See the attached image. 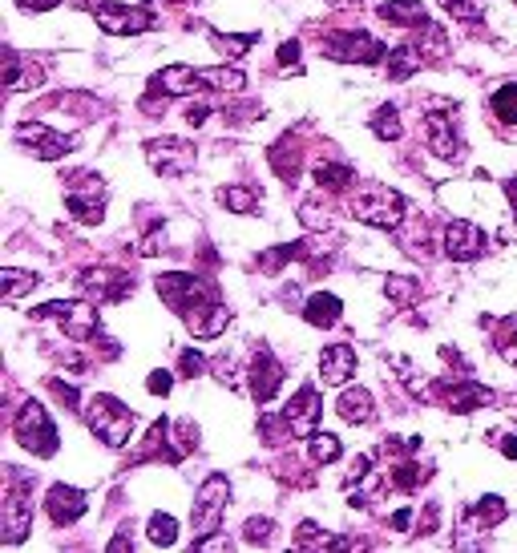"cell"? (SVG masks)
Instances as JSON below:
<instances>
[{
	"label": "cell",
	"instance_id": "obj_1",
	"mask_svg": "<svg viewBox=\"0 0 517 553\" xmlns=\"http://www.w3.org/2000/svg\"><path fill=\"white\" fill-rule=\"evenodd\" d=\"M154 287H158L162 303L174 315H182V323L194 331L198 340H215V336H223V331H227L231 311L219 299V287L211 279L186 275V271H170V275H158Z\"/></svg>",
	"mask_w": 517,
	"mask_h": 553
},
{
	"label": "cell",
	"instance_id": "obj_2",
	"mask_svg": "<svg viewBox=\"0 0 517 553\" xmlns=\"http://www.w3.org/2000/svg\"><path fill=\"white\" fill-rule=\"evenodd\" d=\"M81 412H85L89 432L101 440V445H110V449H126L130 436H134V428H138L134 412H130L118 396H106V392L89 396V400L81 404Z\"/></svg>",
	"mask_w": 517,
	"mask_h": 553
},
{
	"label": "cell",
	"instance_id": "obj_3",
	"mask_svg": "<svg viewBox=\"0 0 517 553\" xmlns=\"http://www.w3.org/2000/svg\"><path fill=\"white\" fill-rule=\"evenodd\" d=\"M352 214L360 218V223L376 227V231H396L404 223V198L380 182H364L356 194H352Z\"/></svg>",
	"mask_w": 517,
	"mask_h": 553
},
{
	"label": "cell",
	"instance_id": "obj_4",
	"mask_svg": "<svg viewBox=\"0 0 517 553\" xmlns=\"http://www.w3.org/2000/svg\"><path fill=\"white\" fill-rule=\"evenodd\" d=\"M227 501H231V481L223 473H211L198 485V497H194V509H190L194 545H202L211 533H219V525L227 517Z\"/></svg>",
	"mask_w": 517,
	"mask_h": 553
},
{
	"label": "cell",
	"instance_id": "obj_5",
	"mask_svg": "<svg viewBox=\"0 0 517 553\" xmlns=\"http://www.w3.org/2000/svg\"><path fill=\"white\" fill-rule=\"evenodd\" d=\"M33 477H25L21 469H5V513H0V529H5V541L17 545L25 541V533L33 529Z\"/></svg>",
	"mask_w": 517,
	"mask_h": 553
},
{
	"label": "cell",
	"instance_id": "obj_6",
	"mask_svg": "<svg viewBox=\"0 0 517 553\" xmlns=\"http://www.w3.org/2000/svg\"><path fill=\"white\" fill-rule=\"evenodd\" d=\"M13 432L33 457H53L57 453V428H53L45 404H37V400L21 404V412L13 420Z\"/></svg>",
	"mask_w": 517,
	"mask_h": 553
},
{
	"label": "cell",
	"instance_id": "obj_7",
	"mask_svg": "<svg viewBox=\"0 0 517 553\" xmlns=\"http://www.w3.org/2000/svg\"><path fill=\"white\" fill-rule=\"evenodd\" d=\"M33 315H37V319H53V323H61V331H65L69 340H77V344L93 340V336H97V327H101L97 307H93V303H73V299H53V303L37 307Z\"/></svg>",
	"mask_w": 517,
	"mask_h": 553
},
{
	"label": "cell",
	"instance_id": "obj_8",
	"mask_svg": "<svg viewBox=\"0 0 517 553\" xmlns=\"http://www.w3.org/2000/svg\"><path fill=\"white\" fill-rule=\"evenodd\" d=\"M65 206L77 223H101V214H106V182L97 174H73L69 186H65Z\"/></svg>",
	"mask_w": 517,
	"mask_h": 553
},
{
	"label": "cell",
	"instance_id": "obj_9",
	"mask_svg": "<svg viewBox=\"0 0 517 553\" xmlns=\"http://www.w3.org/2000/svg\"><path fill=\"white\" fill-rule=\"evenodd\" d=\"M93 21L114 33V37H134V33H150L158 25V17L150 9H130V5H114V0H101L93 9Z\"/></svg>",
	"mask_w": 517,
	"mask_h": 553
},
{
	"label": "cell",
	"instance_id": "obj_10",
	"mask_svg": "<svg viewBox=\"0 0 517 553\" xmlns=\"http://www.w3.org/2000/svg\"><path fill=\"white\" fill-rule=\"evenodd\" d=\"M146 162H150L162 178H182V174L194 170L198 154H194V146L182 142V138H154V142H146Z\"/></svg>",
	"mask_w": 517,
	"mask_h": 553
},
{
	"label": "cell",
	"instance_id": "obj_11",
	"mask_svg": "<svg viewBox=\"0 0 517 553\" xmlns=\"http://www.w3.org/2000/svg\"><path fill=\"white\" fill-rule=\"evenodd\" d=\"M77 287L93 299V303H118L134 291V275L118 271V267H93L85 275H77Z\"/></svg>",
	"mask_w": 517,
	"mask_h": 553
},
{
	"label": "cell",
	"instance_id": "obj_12",
	"mask_svg": "<svg viewBox=\"0 0 517 553\" xmlns=\"http://www.w3.org/2000/svg\"><path fill=\"white\" fill-rule=\"evenodd\" d=\"M324 57L332 61H356V65H376L384 57V45L368 33H328L324 37Z\"/></svg>",
	"mask_w": 517,
	"mask_h": 553
},
{
	"label": "cell",
	"instance_id": "obj_13",
	"mask_svg": "<svg viewBox=\"0 0 517 553\" xmlns=\"http://www.w3.org/2000/svg\"><path fill=\"white\" fill-rule=\"evenodd\" d=\"M320 412H324V404H320V392L307 384V388H299L295 392V400L283 408V420H287V432L291 436H299V440H312L316 432H320Z\"/></svg>",
	"mask_w": 517,
	"mask_h": 553
},
{
	"label": "cell",
	"instance_id": "obj_14",
	"mask_svg": "<svg viewBox=\"0 0 517 553\" xmlns=\"http://www.w3.org/2000/svg\"><path fill=\"white\" fill-rule=\"evenodd\" d=\"M17 142H25L29 154L41 158V162H57V158H65L73 150V138L69 134H53L45 122H21L17 126Z\"/></svg>",
	"mask_w": 517,
	"mask_h": 553
},
{
	"label": "cell",
	"instance_id": "obj_15",
	"mask_svg": "<svg viewBox=\"0 0 517 553\" xmlns=\"http://www.w3.org/2000/svg\"><path fill=\"white\" fill-rule=\"evenodd\" d=\"M445 255L457 259V263H473L485 255V231L477 223H465V218H457V223L445 227Z\"/></svg>",
	"mask_w": 517,
	"mask_h": 553
},
{
	"label": "cell",
	"instance_id": "obj_16",
	"mask_svg": "<svg viewBox=\"0 0 517 553\" xmlns=\"http://www.w3.org/2000/svg\"><path fill=\"white\" fill-rule=\"evenodd\" d=\"M247 376H251V392H255V400L267 404V400H275V392H279V384H283V364L275 360V352H271L267 344H259V352H255Z\"/></svg>",
	"mask_w": 517,
	"mask_h": 553
},
{
	"label": "cell",
	"instance_id": "obj_17",
	"mask_svg": "<svg viewBox=\"0 0 517 553\" xmlns=\"http://www.w3.org/2000/svg\"><path fill=\"white\" fill-rule=\"evenodd\" d=\"M425 138H429V146H433L437 158H461V150H465L449 109H433V114L425 118Z\"/></svg>",
	"mask_w": 517,
	"mask_h": 553
},
{
	"label": "cell",
	"instance_id": "obj_18",
	"mask_svg": "<svg viewBox=\"0 0 517 553\" xmlns=\"http://www.w3.org/2000/svg\"><path fill=\"white\" fill-rule=\"evenodd\" d=\"M150 89L162 93V97H186V93L206 89V81H202V69H194V65H166V69L150 81Z\"/></svg>",
	"mask_w": 517,
	"mask_h": 553
},
{
	"label": "cell",
	"instance_id": "obj_19",
	"mask_svg": "<svg viewBox=\"0 0 517 553\" xmlns=\"http://www.w3.org/2000/svg\"><path fill=\"white\" fill-rule=\"evenodd\" d=\"M45 509H49L53 525H73L77 517H85L89 501H85V493H81V489H73V485H53V489H49Z\"/></svg>",
	"mask_w": 517,
	"mask_h": 553
},
{
	"label": "cell",
	"instance_id": "obj_20",
	"mask_svg": "<svg viewBox=\"0 0 517 553\" xmlns=\"http://www.w3.org/2000/svg\"><path fill=\"white\" fill-rule=\"evenodd\" d=\"M182 453H186V449H174V445H170V420H154V428H150V436H146V445L134 453V461H138V465H142V461H166V465H178Z\"/></svg>",
	"mask_w": 517,
	"mask_h": 553
},
{
	"label": "cell",
	"instance_id": "obj_21",
	"mask_svg": "<svg viewBox=\"0 0 517 553\" xmlns=\"http://www.w3.org/2000/svg\"><path fill=\"white\" fill-rule=\"evenodd\" d=\"M505 501L501 497H481V501H473L469 509H465V517H461V529L457 533H485V529H493V525H501L505 521Z\"/></svg>",
	"mask_w": 517,
	"mask_h": 553
},
{
	"label": "cell",
	"instance_id": "obj_22",
	"mask_svg": "<svg viewBox=\"0 0 517 553\" xmlns=\"http://www.w3.org/2000/svg\"><path fill=\"white\" fill-rule=\"evenodd\" d=\"M352 372H356V348H348V344L324 348V356H320V380L324 384H348Z\"/></svg>",
	"mask_w": 517,
	"mask_h": 553
},
{
	"label": "cell",
	"instance_id": "obj_23",
	"mask_svg": "<svg viewBox=\"0 0 517 553\" xmlns=\"http://www.w3.org/2000/svg\"><path fill=\"white\" fill-rule=\"evenodd\" d=\"M380 21L400 29H429V13L421 0H388V5H380Z\"/></svg>",
	"mask_w": 517,
	"mask_h": 553
},
{
	"label": "cell",
	"instance_id": "obj_24",
	"mask_svg": "<svg viewBox=\"0 0 517 553\" xmlns=\"http://www.w3.org/2000/svg\"><path fill=\"white\" fill-rule=\"evenodd\" d=\"M340 315H344V307H340V299L328 295V291H316L312 299H307V307H303V319L312 323V327H336Z\"/></svg>",
	"mask_w": 517,
	"mask_h": 553
},
{
	"label": "cell",
	"instance_id": "obj_25",
	"mask_svg": "<svg viewBox=\"0 0 517 553\" xmlns=\"http://www.w3.org/2000/svg\"><path fill=\"white\" fill-rule=\"evenodd\" d=\"M336 412H340L348 424H368V420L376 416V408H372V392H368V388H348V392L340 396Z\"/></svg>",
	"mask_w": 517,
	"mask_h": 553
},
{
	"label": "cell",
	"instance_id": "obj_26",
	"mask_svg": "<svg viewBox=\"0 0 517 553\" xmlns=\"http://www.w3.org/2000/svg\"><path fill=\"white\" fill-rule=\"evenodd\" d=\"M425 57H421V45H396L388 49V77L392 81H408L412 73H421Z\"/></svg>",
	"mask_w": 517,
	"mask_h": 553
},
{
	"label": "cell",
	"instance_id": "obj_27",
	"mask_svg": "<svg viewBox=\"0 0 517 553\" xmlns=\"http://www.w3.org/2000/svg\"><path fill=\"white\" fill-rule=\"evenodd\" d=\"M489 400H493V392L481 388V384H473V380L453 384V388L445 392V404H449L453 412H473V408H481V404H489Z\"/></svg>",
	"mask_w": 517,
	"mask_h": 553
},
{
	"label": "cell",
	"instance_id": "obj_28",
	"mask_svg": "<svg viewBox=\"0 0 517 553\" xmlns=\"http://www.w3.org/2000/svg\"><path fill=\"white\" fill-rule=\"evenodd\" d=\"M316 182H320V190H348L352 182H356V174H352V166H344V162H320L316 166Z\"/></svg>",
	"mask_w": 517,
	"mask_h": 553
},
{
	"label": "cell",
	"instance_id": "obj_29",
	"mask_svg": "<svg viewBox=\"0 0 517 553\" xmlns=\"http://www.w3.org/2000/svg\"><path fill=\"white\" fill-rule=\"evenodd\" d=\"M384 295H388L396 307H412V303L421 299V283H417V279H408V275H388Z\"/></svg>",
	"mask_w": 517,
	"mask_h": 553
},
{
	"label": "cell",
	"instance_id": "obj_30",
	"mask_svg": "<svg viewBox=\"0 0 517 553\" xmlns=\"http://www.w3.org/2000/svg\"><path fill=\"white\" fill-rule=\"evenodd\" d=\"M295 545H299V549H348L344 537H328V533H320L312 521H303V525H299Z\"/></svg>",
	"mask_w": 517,
	"mask_h": 553
},
{
	"label": "cell",
	"instance_id": "obj_31",
	"mask_svg": "<svg viewBox=\"0 0 517 553\" xmlns=\"http://www.w3.org/2000/svg\"><path fill=\"white\" fill-rule=\"evenodd\" d=\"M219 202H223L227 210H235V214H255L259 194H255L251 186H223V190H219Z\"/></svg>",
	"mask_w": 517,
	"mask_h": 553
},
{
	"label": "cell",
	"instance_id": "obj_32",
	"mask_svg": "<svg viewBox=\"0 0 517 553\" xmlns=\"http://www.w3.org/2000/svg\"><path fill=\"white\" fill-rule=\"evenodd\" d=\"M372 134L380 138V142H396L400 134H404V126H400V114L392 105H380L376 114H372Z\"/></svg>",
	"mask_w": 517,
	"mask_h": 553
},
{
	"label": "cell",
	"instance_id": "obj_33",
	"mask_svg": "<svg viewBox=\"0 0 517 553\" xmlns=\"http://www.w3.org/2000/svg\"><path fill=\"white\" fill-rule=\"evenodd\" d=\"M29 85H41V69H25L21 53L9 49V89L21 93V89H29Z\"/></svg>",
	"mask_w": 517,
	"mask_h": 553
},
{
	"label": "cell",
	"instance_id": "obj_34",
	"mask_svg": "<svg viewBox=\"0 0 517 553\" xmlns=\"http://www.w3.org/2000/svg\"><path fill=\"white\" fill-rule=\"evenodd\" d=\"M340 457H344L340 436H332V432H316V436H312V461H316V465H332V461H340Z\"/></svg>",
	"mask_w": 517,
	"mask_h": 553
},
{
	"label": "cell",
	"instance_id": "obj_35",
	"mask_svg": "<svg viewBox=\"0 0 517 553\" xmlns=\"http://www.w3.org/2000/svg\"><path fill=\"white\" fill-rule=\"evenodd\" d=\"M0 283H5V303H17V299H21L25 291H33L41 279L29 275V271H13V267H9L5 275H0Z\"/></svg>",
	"mask_w": 517,
	"mask_h": 553
},
{
	"label": "cell",
	"instance_id": "obj_36",
	"mask_svg": "<svg viewBox=\"0 0 517 553\" xmlns=\"http://www.w3.org/2000/svg\"><path fill=\"white\" fill-rule=\"evenodd\" d=\"M146 533H150L154 545H174L178 541V521L170 513H154L150 525H146Z\"/></svg>",
	"mask_w": 517,
	"mask_h": 553
},
{
	"label": "cell",
	"instance_id": "obj_37",
	"mask_svg": "<svg viewBox=\"0 0 517 553\" xmlns=\"http://www.w3.org/2000/svg\"><path fill=\"white\" fill-rule=\"evenodd\" d=\"M493 114H497L501 122L517 126V85H501V89L493 93Z\"/></svg>",
	"mask_w": 517,
	"mask_h": 553
},
{
	"label": "cell",
	"instance_id": "obj_38",
	"mask_svg": "<svg viewBox=\"0 0 517 553\" xmlns=\"http://www.w3.org/2000/svg\"><path fill=\"white\" fill-rule=\"evenodd\" d=\"M255 41H259V33H247V37H223V33H211V45H215L223 57H243Z\"/></svg>",
	"mask_w": 517,
	"mask_h": 553
},
{
	"label": "cell",
	"instance_id": "obj_39",
	"mask_svg": "<svg viewBox=\"0 0 517 553\" xmlns=\"http://www.w3.org/2000/svg\"><path fill=\"white\" fill-rule=\"evenodd\" d=\"M441 9L453 13V17L465 21V25H477V21H481V5H477V0H441Z\"/></svg>",
	"mask_w": 517,
	"mask_h": 553
},
{
	"label": "cell",
	"instance_id": "obj_40",
	"mask_svg": "<svg viewBox=\"0 0 517 553\" xmlns=\"http://www.w3.org/2000/svg\"><path fill=\"white\" fill-rule=\"evenodd\" d=\"M243 533H247V545H271L275 525H271L267 517H251V521L243 525Z\"/></svg>",
	"mask_w": 517,
	"mask_h": 553
},
{
	"label": "cell",
	"instance_id": "obj_41",
	"mask_svg": "<svg viewBox=\"0 0 517 553\" xmlns=\"http://www.w3.org/2000/svg\"><path fill=\"white\" fill-rule=\"evenodd\" d=\"M178 368H182V376H186V380H198V376L206 372V356H198L194 348H186V352L178 356Z\"/></svg>",
	"mask_w": 517,
	"mask_h": 553
},
{
	"label": "cell",
	"instance_id": "obj_42",
	"mask_svg": "<svg viewBox=\"0 0 517 553\" xmlns=\"http://www.w3.org/2000/svg\"><path fill=\"white\" fill-rule=\"evenodd\" d=\"M497 352H501V360H505V364H517V319L509 323V331H501Z\"/></svg>",
	"mask_w": 517,
	"mask_h": 553
},
{
	"label": "cell",
	"instance_id": "obj_43",
	"mask_svg": "<svg viewBox=\"0 0 517 553\" xmlns=\"http://www.w3.org/2000/svg\"><path fill=\"white\" fill-rule=\"evenodd\" d=\"M146 388H150L154 396H166V392L174 388V376H170V372H150V380H146Z\"/></svg>",
	"mask_w": 517,
	"mask_h": 553
},
{
	"label": "cell",
	"instance_id": "obj_44",
	"mask_svg": "<svg viewBox=\"0 0 517 553\" xmlns=\"http://www.w3.org/2000/svg\"><path fill=\"white\" fill-rule=\"evenodd\" d=\"M211 114H215V109L198 101V105H190V109H186V122H190V126H202V122H206V118H211Z\"/></svg>",
	"mask_w": 517,
	"mask_h": 553
},
{
	"label": "cell",
	"instance_id": "obj_45",
	"mask_svg": "<svg viewBox=\"0 0 517 553\" xmlns=\"http://www.w3.org/2000/svg\"><path fill=\"white\" fill-rule=\"evenodd\" d=\"M279 61H283V65H299V45H295V41H283V45H279Z\"/></svg>",
	"mask_w": 517,
	"mask_h": 553
},
{
	"label": "cell",
	"instance_id": "obj_46",
	"mask_svg": "<svg viewBox=\"0 0 517 553\" xmlns=\"http://www.w3.org/2000/svg\"><path fill=\"white\" fill-rule=\"evenodd\" d=\"M57 5H61V0H21V9H33V13H49Z\"/></svg>",
	"mask_w": 517,
	"mask_h": 553
},
{
	"label": "cell",
	"instance_id": "obj_47",
	"mask_svg": "<svg viewBox=\"0 0 517 553\" xmlns=\"http://www.w3.org/2000/svg\"><path fill=\"white\" fill-rule=\"evenodd\" d=\"M408 525H412V509H400V513H392V529H396V533H404Z\"/></svg>",
	"mask_w": 517,
	"mask_h": 553
},
{
	"label": "cell",
	"instance_id": "obj_48",
	"mask_svg": "<svg viewBox=\"0 0 517 553\" xmlns=\"http://www.w3.org/2000/svg\"><path fill=\"white\" fill-rule=\"evenodd\" d=\"M126 549H134V541H130L126 533H118V537L110 541V553H126Z\"/></svg>",
	"mask_w": 517,
	"mask_h": 553
},
{
	"label": "cell",
	"instance_id": "obj_49",
	"mask_svg": "<svg viewBox=\"0 0 517 553\" xmlns=\"http://www.w3.org/2000/svg\"><path fill=\"white\" fill-rule=\"evenodd\" d=\"M501 453H505L509 461H517V436H501Z\"/></svg>",
	"mask_w": 517,
	"mask_h": 553
},
{
	"label": "cell",
	"instance_id": "obj_50",
	"mask_svg": "<svg viewBox=\"0 0 517 553\" xmlns=\"http://www.w3.org/2000/svg\"><path fill=\"white\" fill-rule=\"evenodd\" d=\"M158 247H162V235H158V231H154V235H150V239H146V243H142V255H154V251H158Z\"/></svg>",
	"mask_w": 517,
	"mask_h": 553
},
{
	"label": "cell",
	"instance_id": "obj_51",
	"mask_svg": "<svg viewBox=\"0 0 517 553\" xmlns=\"http://www.w3.org/2000/svg\"><path fill=\"white\" fill-rule=\"evenodd\" d=\"M332 5H340V9H348V5H360V0H332Z\"/></svg>",
	"mask_w": 517,
	"mask_h": 553
}]
</instances>
